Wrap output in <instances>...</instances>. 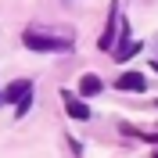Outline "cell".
Masks as SVG:
<instances>
[{
	"label": "cell",
	"instance_id": "6da1fadb",
	"mask_svg": "<svg viewBox=\"0 0 158 158\" xmlns=\"http://www.w3.org/2000/svg\"><path fill=\"white\" fill-rule=\"evenodd\" d=\"M22 43H25L29 50L50 54V50H69L72 47V36H58V32H43V29H36V25H29V29L22 32Z\"/></svg>",
	"mask_w": 158,
	"mask_h": 158
},
{
	"label": "cell",
	"instance_id": "7a4b0ae2",
	"mask_svg": "<svg viewBox=\"0 0 158 158\" xmlns=\"http://www.w3.org/2000/svg\"><path fill=\"white\" fill-rule=\"evenodd\" d=\"M115 90H129V94H144L148 90V76L144 72H122L115 79Z\"/></svg>",
	"mask_w": 158,
	"mask_h": 158
},
{
	"label": "cell",
	"instance_id": "3957f363",
	"mask_svg": "<svg viewBox=\"0 0 158 158\" xmlns=\"http://www.w3.org/2000/svg\"><path fill=\"white\" fill-rule=\"evenodd\" d=\"M25 97H32V83L29 79H15V83L0 94V101H7V104H18V101H25Z\"/></svg>",
	"mask_w": 158,
	"mask_h": 158
},
{
	"label": "cell",
	"instance_id": "277c9868",
	"mask_svg": "<svg viewBox=\"0 0 158 158\" xmlns=\"http://www.w3.org/2000/svg\"><path fill=\"white\" fill-rule=\"evenodd\" d=\"M61 101H65V108H69L72 118H79V122H83V118H90V104H86V101H79L76 94H69V90H65V94H61Z\"/></svg>",
	"mask_w": 158,
	"mask_h": 158
},
{
	"label": "cell",
	"instance_id": "5b68a950",
	"mask_svg": "<svg viewBox=\"0 0 158 158\" xmlns=\"http://www.w3.org/2000/svg\"><path fill=\"white\" fill-rule=\"evenodd\" d=\"M101 90H104V83H101V79L94 76V72L79 76V94H83V97H94V94H101Z\"/></svg>",
	"mask_w": 158,
	"mask_h": 158
},
{
	"label": "cell",
	"instance_id": "8992f818",
	"mask_svg": "<svg viewBox=\"0 0 158 158\" xmlns=\"http://www.w3.org/2000/svg\"><path fill=\"white\" fill-rule=\"evenodd\" d=\"M140 50V43H129V36H126V25H122V43L115 47V61H126V58H133Z\"/></svg>",
	"mask_w": 158,
	"mask_h": 158
},
{
	"label": "cell",
	"instance_id": "52a82bcc",
	"mask_svg": "<svg viewBox=\"0 0 158 158\" xmlns=\"http://www.w3.org/2000/svg\"><path fill=\"white\" fill-rule=\"evenodd\" d=\"M115 22H118V7L111 4V15H108V32L101 36V47H111V32H115Z\"/></svg>",
	"mask_w": 158,
	"mask_h": 158
},
{
	"label": "cell",
	"instance_id": "ba28073f",
	"mask_svg": "<svg viewBox=\"0 0 158 158\" xmlns=\"http://www.w3.org/2000/svg\"><path fill=\"white\" fill-rule=\"evenodd\" d=\"M155 158H158V155H155Z\"/></svg>",
	"mask_w": 158,
	"mask_h": 158
}]
</instances>
